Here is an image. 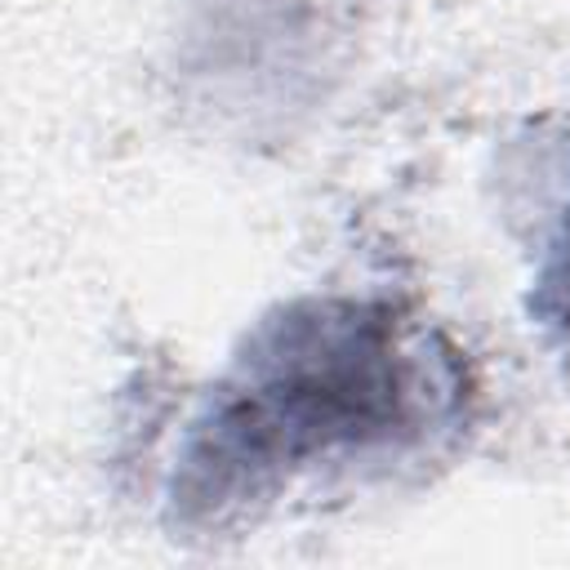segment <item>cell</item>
<instances>
[{
    "label": "cell",
    "instance_id": "cell-2",
    "mask_svg": "<svg viewBox=\"0 0 570 570\" xmlns=\"http://www.w3.org/2000/svg\"><path fill=\"white\" fill-rule=\"evenodd\" d=\"M334 18L316 0H209L200 22L187 31V53L178 62L183 76H196L209 102L227 107L249 80V94L240 111L258 107V80H263V53H276L281 71L289 76L298 102L303 89L316 94V67L330 71V45H334Z\"/></svg>",
    "mask_w": 570,
    "mask_h": 570
},
{
    "label": "cell",
    "instance_id": "cell-1",
    "mask_svg": "<svg viewBox=\"0 0 570 570\" xmlns=\"http://www.w3.org/2000/svg\"><path fill=\"white\" fill-rule=\"evenodd\" d=\"M476 405L468 352L387 294H298L263 312L178 432L174 539L254 525L321 476L450 450Z\"/></svg>",
    "mask_w": 570,
    "mask_h": 570
},
{
    "label": "cell",
    "instance_id": "cell-3",
    "mask_svg": "<svg viewBox=\"0 0 570 570\" xmlns=\"http://www.w3.org/2000/svg\"><path fill=\"white\" fill-rule=\"evenodd\" d=\"M566 174L534 245V272L525 285V316L548 343H570V134L561 138Z\"/></svg>",
    "mask_w": 570,
    "mask_h": 570
}]
</instances>
